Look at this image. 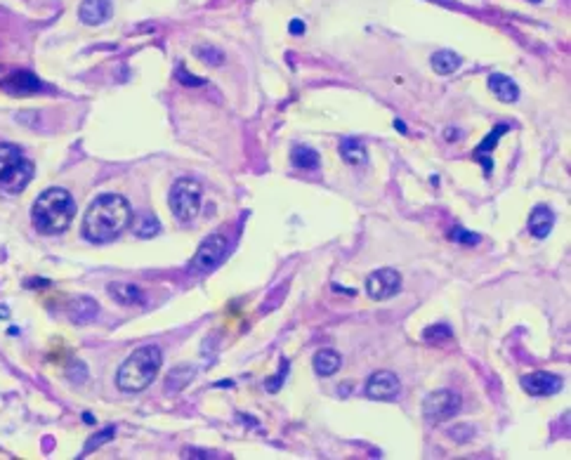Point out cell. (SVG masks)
Instances as JSON below:
<instances>
[{
	"label": "cell",
	"instance_id": "2",
	"mask_svg": "<svg viewBox=\"0 0 571 460\" xmlns=\"http://www.w3.org/2000/svg\"><path fill=\"white\" fill-rule=\"evenodd\" d=\"M73 215H76V203L73 196L62 187H50L36 198L31 208V220L33 227L41 234H59L71 225Z\"/></svg>",
	"mask_w": 571,
	"mask_h": 460
},
{
	"label": "cell",
	"instance_id": "19",
	"mask_svg": "<svg viewBox=\"0 0 571 460\" xmlns=\"http://www.w3.org/2000/svg\"><path fill=\"white\" fill-rule=\"evenodd\" d=\"M196 378V368L194 366H187V363H182V366H175L173 370H168L166 375V390L170 392H180L184 390L187 385Z\"/></svg>",
	"mask_w": 571,
	"mask_h": 460
},
{
	"label": "cell",
	"instance_id": "25",
	"mask_svg": "<svg viewBox=\"0 0 571 460\" xmlns=\"http://www.w3.org/2000/svg\"><path fill=\"white\" fill-rule=\"evenodd\" d=\"M194 55L201 59V62L210 64V66H220L225 64V55H222V50L218 48H210V46H196L194 48Z\"/></svg>",
	"mask_w": 571,
	"mask_h": 460
},
{
	"label": "cell",
	"instance_id": "31",
	"mask_svg": "<svg viewBox=\"0 0 571 460\" xmlns=\"http://www.w3.org/2000/svg\"><path fill=\"white\" fill-rule=\"evenodd\" d=\"M69 380H73L76 385H80V383H85L87 380V368H85V363H80V361H76L73 363V366H69Z\"/></svg>",
	"mask_w": 571,
	"mask_h": 460
},
{
	"label": "cell",
	"instance_id": "12",
	"mask_svg": "<svg viewBox=\"0 0 571 460\" xmlns=\"http://www.w3.org/2000/svg\"><path fill=\"white\" fill-rule=\"evenodd\" d=\"M114 14V3L111 0H83L78 7V17L87 26H100L111 19Z\"/></svg>",
	"mask_w": 571,
	"mask_h": 460
},
{
	"label": "cell",
	"instance_id": "18",
	"mask_svg": "<svg viewBox=\"0 0 571 460\" xmlns=\"http://www.w3.org/2000/svg\"><path fill=\"white\" fill-rule=\"evenodd\" d=\"M429 64H432V69L439 73V76H449V73L461 69L463 57L456 55V52H451V50H439L429 57Z\"/></svg>",
	"mask_w": 571,
	"mask_h": 460
},
{
	"label": "cell",
	"instance_id": "6",
	"mask_svg": "<svg viewBox=\"0 0 571 460\" xmlns=\"http://www.w3.org/2000/svg\"><path fill=\"white\" fill-rule=\"evenodd\" d=\"M227 253V239L222 234H213V236H208V239L201 243V248L196 250V255L191 257V262H189V272H198V274H206V272H210L215 269L220 262H222V257H225Z\"/></svg>",
	"mask_w": 571,
	"mask_h": 460
},
{
	"label": "cell",
	"instance_id": "34",
	"mask_svg": "<svg viewBox=\"0 0 571 460\" xmlns=\"http://www.w3.org/2000/svg\"><path fill=\"white\" fill-rule=\"evenodd\" d=\"M479 163H481V168H484V177H491L493 175V161H491V156H484V154H479V156H474Z\"/></svg>",
	"mask_w": 571,
	"mask_h": 460
},
{
	"label": "cell",
	"instance_id": "4",
	"mask_svg": "<svg viewBox=\"0 0 571 460\" xmlns=\"http://www.w3.org/2000/svg\"><path fill=\"white\" fill-rule=\"evenodd\" d=\"M170 201V210L177 220L189 222L194 220L198 210H201V184L194 180H187V177H180L177 182H173L168 194Z\"/></svg>",
	"mask_w": 571,
	"mask_h": 460
},
{
	"label": "cell",
	"instance_id": "15",
	"mask_svg": "<svg viewBox=\"0 0 571 460\" xmlns=\"http://www.w3.org/2000/svg\"><path fill=\"white\" fill-rule=\"evenodd\" d=\"M555 225V213L548 205H536L529 215V232L533 239H545Z\"/></svg>",
	"mask_w": 571,
	"mask_h": 460
},
{
	"label": "cell",
	"instance_id": "33",
	"mask_svg": "<svg viewBox=\"0 0 571 460\" xmlns=\"http://www.w3.org/2000/svg\"><path fill=\"white\" fill-rule=\"evenodd\" d=\"M284 293H286V286H284V288H277V291H274V293H272V295H274V298H272V300H267V302H265V305H262V307H260V309H262V311H267V309H274V307H277V305H279V300H284Z\"/></svg>",
	"mask_w": 571,
	"mask_h": 460
},
{
	"label": "cell",
	"instance_id": "14",
	"mask_svg": "<svg viewBox=\"0 0 571 460\" xmlns=\"http://www.w3.org/2000/svg\"><path fill=\"white\" fill-rule=\"evenodd\" d=\"M109 295L114 298L118 305H125V307H135V305H142L144 302V291L135 284H121V281H116V284H109L107 286Z\"/></svg>",
	"mask_w": 571,
	"mask_h": 460
},
{
	"label": "cell",
	"instance_id": "7",
	"mask_svg": "<svg viewBox=\"0 0 571 460\" xmlns=\"http://www.w3.org/2000/svg\"><path fill=\"white\" fill-rule=\"evenodd\" d=\"M366 291L373 300H390L392 295L402 291V274L397 269H390V267H383V269H378L368 277Z\"/></svg>",
	"mask_w": 571,
	"mask_h": 460
},
{
	"label": "cell",
	"instance_id": "37",
	"mask_svg": "<svg viewBox=\"0 0 571 460\" xmlns=\"http://www.w3.org/2000/svg\"><path fill=\"white\" fill-rule=\"evenodd\" d=\"M461 135H463V132H461V130H454V128H447V130H444V137H447L449 142H456V139H461Z\"/></svg>",
	"mask_w": 571,
	"mask_h": 460
},
{
	"label": "cell",
	"instance_id": "39",
	"mask_svg": "<svg viewBox=\"0 0 571 460\" xmlns=\"http://www.w3.org/2000/svg\"><path fill=\"white\" fill-rule=\"evenodd\" d=\"M184 456H210L208 451H184Z\"/></svg>",
	"mask_w": 571,
	"mask_h": 460
},
{
	"label": "cell",
	"instance_id": "40",
	"mask_svg": "<svg viewBox=\"0 0 571 460\" xmlns=\"http://www.w3.org/2000/svg\"><path fill=\"white\" fill-rule=\"evenodd\" d=\"M83 420L87 422V425H95V415L92 413H83Z\"/></svg>",
	"mask_w": 571,
	"mask_h": 460
},
{
	"label": "cell",
	"instance_id": "41",
	"mask_svg": "<svg viewBox=\"0 0 571 460\" xmlns=\"http://www.w3.org/2000/svg\"><path fill=\"white\" fill-rule=\"evenodd\" d=\"M215 385H218V387H232L234 383L232 380H220V383H215Z\"/></svg>",
	"mask_w": 571,
	"mask_h": 460
},
{
	"label": "cell",
	"instance_id": "38",
	"mask_svg": "<svg viewBox=\"0 0 571 460\" xmlns=\"http://www.w3.org/2000/svg\"><path fill=\"white\" fill-rule=\"evenodd\" d=\"M395 128H397L399 132H402V135H406V123H404V121H399V118H397V121H395Z\"/></svg>",
	"mask_w": 571,
	"mask_h": 460
},
{
	"label": "cell",
	"instance_id": "16",
	"mask_svg": "<svg viewBox=\"0 0 571 460\" xmlns=\"http://www.w3.org/2000/svg\"><path fill=\"white\" fill-rule=\"evenodd\" d=\"M489 90L493 92V97H498L501 102H517L519 97V87L513 78L503 76V73H491L486 80Z\"/></svg>",
	"mask_w": 571,
	"mask_h": 460
},
{
	"label": "cell",
	"instance_id": "3",
	"mask_svg": "<svg viewBox=\"0 0 571 460\" xmlns=\"http://www.w3.org/2000/svg\"><path fill=\"white\" fill-rule=\"evenodd\" d=\"M163 363V354L161 347L156 345H144L130 354L128 359L123 361V366L118 368L116 375V385L118 390L123 392H142L156 380L159 375V368Z\"/></svg>",
	"mask_w": 571,
	"mask_h": 460
},
{
	"label": "cell",
	"instance_id": "11",
	"mask_svg": "<svg viewBox=\"0 0 571 460\" xmlns=\"http://www.w3.org/2000/svg\"><path fill=\"white\" fill-rule=\"evenodd\" d=\"M562 385H565V380L555 373H548V370H533V373H526L522 378V387L529 392L531 397L557 395L562 390Z\"/></svg>",
	"mask_w": 571,
	"mask_h": 460
},
{
	"label": "cell",
	"instance_id": "9",
	"mask_svg": "<svg viewBox=\"0 0 571 460\" xmlns=\"http://www.w3.org/2000/svg\"><path fill=\"white\" fill-rule=\"evenodd\" d=\"M0 87L7 95H17V97H26V95L43 92V80L28 69H17L7 73L5 78H0Z\"/></svg>",
	"mask_w": 571,
	"mask_h": 460
},
{
	"label": "cell",
	"instance_id": "35",
	"mask_svg": "<svg viewBox=\"0 0 571 460\" xmlns=\"http://www.w3.org/2000/svg\"><path fill=\"white\" fill-rule=\"evenodd\" d=\"M24 286H26V288H50V286H52V281H50V279H38V277H36V279H26V281H24Z\"/></svg>",
	"mask_w": 571,
	"mask_h": 460
},
{
	"label": "cell",
	"instance_id": "17",
	"mask_svg": "<svg viewBox=\"0 0 571 460\" xmlns=\"http://www.w3.org/2000/svg\"><path fill=\"white\" fill-rule=\"evenodd\" d=\"M338 151H340V159H343L347 166H363V163L368 161L366 146H363L359 139H352V137L343 139Z\"/></svg>",
	"mask_w": 571,
	"mask_h": 460
},
{
	"label": "cell",
	"instance_id": "20",
	"mask_svg": "<svg viewBox=\"0 0 571 460\" xmlns=\"http://www.w3.org/2000/svg\"><path fill=\"white\" fill-rule=\"evenodd\" d=\"M311 363H314V370L321 378H329L333 375L336 370L340 368V363H343V359H340V354L336 350H321V352H316L314 354V359H311Z\"/></svg>",
	"mask_w": 571,
	"mask_h": 460
},
{
	"label": "cell",
	"instance_id": "42",
	"mask_svg": "<svg viewBox=\"0 0 571 460\" xmlns=\"http://www.w3.org/2000/svg\"><path fill=\"white\" fill-rule=\"evenodd\" d=\"M7 316H10V309H7V307H0V319H7Z\"/></svg>",
	"mask_w": 571,
	"mask_h": 460
},
{
	"label": "cell",
	"instance_id": "21",
	"mask_svg": "<svg viewBox=\"0 0 571 460\" xmlns=\"http://www.w3.org/2000/svg\"><path fill=\"white\" fill-rule=\"evenodd\" d=\"M291 163H293L295 168L314 170V168H319L321 159H319V151L311 149V146H307V144H295L293 149H291Z\"/></svg>",
	"mask_w": 571,
	"mask_h": 460
},
{
	"label": "cell",
	"instance_id": "30",
	"mask_svg": "<svg viewBox=\"0 0 571 460\" xmlns=\"http://www.w3.org/2000/svg\"><path fill=\"white\" fill-rule=\"evenodd\" d=\"M175 78L180 80L182 85H187V87H201V85H206V78L191 76L189 71H184V66H182V64H177V69H175Z\"/></svg>",
	"mask_w": 571,
	"mask_h": 460
},
{
	"label": "cell",
	"instance_id": "27",
	"mask_svg": "<svg viewBox=\"0 0 571 460\" xmlns=\"http://www.w3.org/2000/svg\"><path fill=\"white\" fill-rule=\"evenodd\" d=\"M422 338L427 340V343H444V340L451 338V326L447 323H437V326H429L422 333Z\"/></svg>",
	"mask_w": 571,
	"mask_h": 460
},
{
	"label": "cell",
	"instance_id": "1",
	"mask_svg": "<svg viewBox=\"0 0 571 460\" xmlns=\"http://www.w3.org/2000/svg\"><path fill=\"white\" fill-rule=\"evenodd\" d=\"M132 210L121 194H102L90 203L83 220V236L87 241L107 243L130 227Z\"/></svg>",
	"mask_w": 571,
	"mask_h": 460
},
{
	"label": "cell",
	"instance_id": "8",
	"mask_svg": "<svg viewBox=\"0 0 571 460\" xmlns=\"http://www.w3.org/2000/svg\"><path fill=\"white\" fill-rule=\"evenodd\" d=\"M402 392V383L392 370H375L366 383V395L375 402H395Z\"/></svg>",
	"mask_w": 571,
	"mask_h": 460
},
{
	"label": "cell",
	"instance_id": "13",
	"mask_svg": "<svg viewBox=\"0 0 571 460\" xmlns=\"http://www.w3.org/2000/svg\"><path fill=\"white\" fill-rule=\"evenodd\" d=\"M97 311H100L97 300L90 298V295H78V298L66 302V314H69L73 323L95 321V319H97Z\"/></svg>",
	"mask_w": 571,
	"mask_h": 460
},
{
	"label": "cell",
	"instance_id": "5",
	"mask_svg": "<svg viewBox=\"0 0 571 460\" xmlns=\"http://www.w3.org/2000/svg\"><path fill=\"white\" fill-rule=\"evenodd\" d=\"M463 399L454 390H437L422 399V415L429 422H444L461 411Z\"/></svg>",
	"mask_w": 571,
	"mask_h": 460
},
{
	"label": "cell",
	"instance_id": "36",
	"mask_svg": "<svg viewBox=\"0 0 571 460\" xmlns=\"http://www.w3.org/2000/svg\"><path fill=\"white\" fill-rule=\"evenodd\" d=\"M288 28H291V33H293V36H302V33H305V21L293 19V21H291V26H288Z\"/></svg>",
	"mask_w": 571,
	"mask_h": 460
},
{
	"label": "cell",
	"instance_id": "24",
	"mask_svg": "<svg viewBox=\"0 0 571 460\" xmlns=\"http://www.w3.org/2000/svg\"><path fill=\"white\" fill-rule=\"evenodd\" d=\"M21 159V149L17 144H0V177Z\"/></svg>",
	"mask_w": 571,
	"mask_h": 460
},
{
	"label": "cell",
	"instance_id": "28",
	"mask_svg": "<svg viewBox=\"0 0 571 460\" xmlns=\"http://www.w3.org/2000/svg\"><path fill=\"white\" fill-rule=\"evenodd\" d=\"M114 434H116V429H114V427H104V429H100V432H95V434L90 437V439H87V444H85V454H87V451L100 449L102 444L111 442V439H114Z\"/></svg>",
	"mask_w": 571,
	"mask_h": 460
},
{
	"label": "cell",
	"instance_id": "10",
	"mask_svg": "<svg viewBox=\"0 0 571 460\" xmlns=\"http://www.w3.org/2000/svg\"><path fill=\"white\" fill-rule=\"evenodd\" d=\"M33 173H36L33 163L21 156V159L0 177V187H3L7 194H21V191L28 187V182L33 180Z\"/></svg>",
	"mask_w": 571,
	"mask_h": 460
},
{
	"label": "cell",
	"instance_id": "32",
	"mask_svg": "<svg viewBox=\"0 0 571 460\" xmlns=\"http://www.w3.org/2000/svg\"><path fill=\"white\" fill-rule=\"evenodd\" d=\"M449 434L454 437V439H456L458 444H465V442L470 439V437L474 434V429H472V427H467V425H458V427L451 429Z\"/></svg>",
	"mask_w": 571,
	"mask_h": 460
},
{
	"label": "cell",
	"instance_id": "26",
	"mask_svg": "<svg viewBox=\"0 0 571 460\" xmlns=\"http://www.w3.org/2000/svg\"><path fill=\"white\" fill-rule=\"evenodd\" d=\"M449 239L454 243H463V246H477V243L481 241V236L477 232H467V229H463V227H454L449 232Z\"/></svg>",
	"mask_w": 571,
	"mask_h": 460
},
{
	"label": "cell",
	"instance_id": "23",
	"mask_svg": "<svg viewBox=\"0 0 571 460\" xmlns=\"http://www.w3.org/2000/svg\"><path fill=\"white\" fill-rule=\"evenodd\" d=\"M510 130V125L508 123H496V128L489 132V135L481 139V144H477V149H474V156H479V154H489V151H493L496 149V144H498V139L506 135V132Z\"/></svg>",
	"mask_w": 571,
	"mask_h": 460
},
{
	"label": "cell",
	"instance_id": "29",
	"mask_svg": "<svg viewBox=\"0 0 571 460\" xmlns=\"http://www.w3.org/2000/svg\"><path fill=\"white\" fill-rule=\"evenodd\" d=\"M286 375H288V359H281V370H279V373L265 380L267 392H279L281 385H284V380H286Z\"/></svg>",
	"mask_w": 571,
	"mask_h": 460
},
{
	"label": "cell",
	"instance_id": "22",
	"mask_svg": "<svg viewBox=\"0 0 571 460\" xmlns=\"http://www.w3.org/2000/svg\"><path fill=\"white\" fill-rule=\"evenodd\" d=\"M161 232V222L154 218V215H137L135 220H132V234L137 236V239H151Z\"/></svg>",
	"mask_w": 571,
	"mask_h": 460
}]
</instances>
